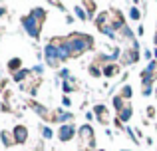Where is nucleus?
<instances>
[{"label":"nucleus","instance_id":"nucleus-1","mask_svg":"<svg viewBox=\"0 0 157 151\" xmlns=\"http://www.w3.org/2000/svg\"><path fill=\"white\" fill-rule=\"evenodd\" d=\"M44 18H46V12H44L42 8H36V10H32L28 16H24V18H22V24H24V28H26L28 34L34 36V38H38L40 26H42Z\"/></svg>","mask_w":157,"mask_h":151},{"label":"nucleus","instance_id":"nucleus-2","mask_svg":"<svg viewBox=\"0 0 157 151\" xmlns=\"http://www.w3.org/2000/svg\"><path fill=\"white\" fill-rule=\"evenodd\" d=\"M68 46H70L72 56H80L92 46V38H90V36H84V34H72L68 38Z\"/></svg>","mask_w":157,"mask_h":151},{"label":"nucleus","instance_id":"nucleus-3","mask_svg":"<svg viewBox=\"0 0 157 151\" xmlns=\"http://www.w3.org/2000/svg\"><path fill=\"white\" fill-rule=\"evenodd\" d=\"M44 56H46V62H48V66H50V68H56L58 62H62V60H60V54H58V48L54 46V42L46 46V50H44Z\"/></svg>","mask_w":157,"mask_h":151},{"label":"nucleus","instance_id":"nucleus-4","mask_svg":"<svg viewBox=\"0 0 157 151\" xmlns=\"http://www.w3.org/2000/svg\"><path fill=\"white\" fill-rule=\"evenodd\" d=\"M80 137L86 141V147L82 151H88L90 147H92V143H94V129L90 127V125H84V127L80 129Z\"/></svg>","mask_w":157,"mask_h":151},{"label":"nucleus","instance_id":"nucleus-5","mask_svg":"<svg viewBox=\"0 0 157 151\" xmlns=\"http://www.w3.org/2000/svg\"><path fill=\"white\" fill-rule=\"evenodd\" d=\"M12 135H14L16 143H24V141L28 139V129L24 127V125H16L14 131H12Z\"/></svg>","mask_w":157,"mask_h":151},{"label":"nucleus","instance_id":"nucleus-6","mask_svg":"<svg viewBox=\"0 0 157 151\" xmlns=\"http://www.w3.org/2000/svg\"><path fill=\"white\" fill-rule=\"evenodd\" d=\"M74 137V125H62V129H60V139L62 141H70Z\"/></svg>","mask_w":157,"mask_h":151},{"label":"nucleus","instance_id":"nucleus-7","mask_svg":"<svg viewBox=\"0 0 157 151\" xmlns=\"http://www.w3.org/2000/svg\"><path fill=\"white\" fill-rule=\"evenodd\" d=\"M117 74H119V68L115 66V64H107L104 68V76H107V77H115Z\"/></svg>","mask_w":157,"mask_h":151},{"label":"nucleus","instance_id":"nucleus-8","mask_svg":"<svg viewBox=\"0 0 157 151\" xmlns=\"http://www.w3.org/2000/svg\"><path fill=\"white\" fill-rule=\"evenodd\" d=\"M96 113L100 115L101 123H107V109L104 108V105H96Z\"/></svg>","mask_w":157,"mask_h":151},{"label":"nucleus","instance_id":"nucleus-9","mask_svg":"<svg viewBox=\"0 0 157 151\" xmlns=\"http://www.w3.org/2000/svg\"><path fill=\"white\" fill-rule=\"evenodd\" d=\"M131 113H133V111H131V108H129V105H125V108L119 111V121H127L131 117Z\"/></svg>","mask_w":157,"mask_h":151},{"label":"nucleus","instance_id":"nucleus-10","mask_svg":"<svg viewBox=\"0 0 157 151\" xmlns=\"http://www.w3.org/2000/svg\"><path fill=\"white\" fill-rule=\"evenodd\" d=\"M28 76H30V72H28V70H18V72H14V80H16V81L26 80Z\"/></svg>","mask_w":157,"mask_h":151},{"label":"nucleus","instance_id":"nucleus-11","mask_svg":"<svg viewBox=\"0 0 157 151\" xmlns=\"http://www.w3.org/2000/svg\"><path fill=\"white\" fill-rule=\"evenodd\" d=\"M0 137H2L4 145H14V143H16V141L12 139V135H10V133H8V131H2V135H0Z\"/></svg>","mask_w":157,"mask_h":151},{"label":"nucleus","instance_id":"nucleus-12","mask_svg":"<svg viewBox=\"0 0 157 151\" xmlns=\"http://www.w3.org/2000/svg\"><path fill=\"white\" fill-rule=\"evenodd\" d=\"M20 64H22V60H20V58H12L10 62H8V68H10V70H18Z\"/></svg>","mask_w":157,"mask_h":151},{"label":"nucleus","instance_id":"nucleus-13","mask_svg":"<svg viewBox=\"0 0 157 151\" xmlns=\"http://www.w3.org/2000/svg\"><path fill=\"white\" fill-rule=\"evenodd\" d=\"M113 105H115V109H119V111H121V109L125 108V105H123V97L121 96H115L113 97Z\"/></svg>","mask_w":157,"mask_h":151},{"label":"nucleus","instance_id":"nucleus-14","mask_svg":"<svg viewBox=\"0 0 157 151\" xmlns=\"http://www.w3.org/2000/svg\"><path fill=\"white\" fill-rule=\"evenodd\" d=\"M74 88H76V81L74 80H66L64 81V92H74Z\"/></svg>","mask_w":157,"mask_h":151},{"label":"nucleus","instance_id":"nucleus-15","mask_svg":"<svg viewBox=\"0 0 157 151\" xmlns=\"http://www.w3.org/2000/svg\"><path fill=\"white\" fill-rule=\"evenodd\" d=\"M139 16H141V14H139L137 8H131V10H129V18L131 20H139Z\"/></svg>","mask_w":157,"mask_h":151},{"label":"nucleus","instance_id":"nucleus-16","mask_svg":"<svg viewBox=\"0 0 157 151\" xmlns=\"http://www.w3.org/2000/svg\"><path fill=\"white\" fill-rule=\"evenodd\" d=\"M121 97H131V88L129 85H125V88L121 89Z\"/></svg>","mask_w":157,"mask_h":151},{"label":"nucleus","instance_id":"nucleus-17","mask_svg":"<svg viewBox=\"0 0 157 151\" xmlns=\"http://www.w3.org/2000/svg\"><path fill=\"white\" fill-rule=\"evenodd\" d=\"M76 16H78V18H82V20H86V12H84V8L78 6V8H76Z\"/></svg>","mask_w":157,"mask_h":151},{"label":"nucleus","instance_id":"nucleus-18","mask_svg":"<svg viewBox=\"0 0 157 151\" xmlns=\"http://www.w3.org/2000/svg\"><path fill=\"white\" fill-rule=\"evenodd\" d=\"M90 72H92V76H101V70H100V68H96V64H94V66L92 68H90Z\"/></svg>","mask_w":157,"mask_h":151},{"label":"nucleus","instance_id":"nucleus-19","mask_svg":"<svg viewBox=\"0 0 157 151\" xmlns=\"http://www.w3.org/2000/svg\"><path fill=\"white\" fill-rule=\"evenodd\" d=\"M42 135L46 137V139H50V137H52V129L50 127H42Z\"/></svg>","mask_w":157,"mask_h":151},{"label":"nucleus","instance_id":"nucleus-20","mask_svg":"<svg viewBox=\"0 0 157 151\" xmlns=\"http://www.w3.org/2000/svg\"><path fill=\"white\" fill-rule=\"evenodd\" d=\"M155 44H157V34H155Z\"/></svg>","mask_w":157,"mask_h":151},{"label":"nucleus","instance_id":"nucleus-21","mask_svg":"<svg viewBox=\"0 0 157 151\" xmlns=\"http://www.w3.org/2000/svg\"><path fill=\"white\" fill-rule=\"evenodd\" d=\"M100 151H104V149H100Z\"/></svg>","mask_w":157,"mask_h":151},{"label":"nucleus","instance_id":"nucleus-22","mask_svg":"<svg viewBox=\"0 0 157 151\" xmlns=\"http://www.w3.org/2000/svg\"><path fill=\"white\" fill-rule=\"evenodd\" d=\"M155 96H157V92H155Z\"/></svg>","mask_w":157,"mask_h":151}]
</instances>
